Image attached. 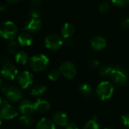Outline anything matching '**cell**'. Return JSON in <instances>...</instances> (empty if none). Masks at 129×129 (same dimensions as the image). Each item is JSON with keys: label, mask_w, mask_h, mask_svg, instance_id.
Here are the masks:
<instances>
[{"label": "cell", "mask_w": 129, "mask_h": 129, "mask_svg": "<svg viewBox=\"0 0 129 129\" xmlns=\"http://www.w3.org/2000/svg\"><path fill=\"white\" fill-rule=\"evenodd\" d=\"M18 29L16 24L10 20L4 21L0 26V34L5 39L13 40L17 35Z\"/></svg>", "instance_id": "6da1fadb"}, {"label": "cell", "mask_w": 129, "mask_h": 129, "mask_svg": "<svg viewBox=\"0 0 129 129\" xmlns=\"http://www.w3.org/2000/svg\"><path fill=\"white\" fill-rule=\"evenodd\" d=\"M49 64V59L45 54H36L33 56L29 60V66L35 72L45 70Z\"/></svg>", "instance_id": "7a4b0ae2"}, {"label": "cell", "mask_w": 129, "mask_h": 129, "mask_svg": "<svg viewBox=\"0 0 129 129\" xmlns=\"http://www.w3.org/2000/svg\"><path fill=\"white\" fill-rule=\"evenodd\" d=\"M113 85L109 82H101L97 88V94L101 101L109 100L113 94Z\"/></svg>", "instance_id": "3957f363"}, {"label": "cell", "mask_w": 129, "mask_h": 129, "mask_svg": "<svg viewBox=\"0 0 129 129\" xmlns=\"http://www.w3.org/2000/svg\"><path fill=\"white\" fill-rule=\"evenodd\" d=\"M110 77L117 85H125L127 82V72L122 67H115L112 69Z\"/></svg>", "instance_id": "277c9868"}, {"label": "cell", "mask_w": 129, "mask_h": 129, "mask_svg": "<svg viewBox=\"0 0 129 129\" xmlns=\"http://www.w3.org/2000/svg\"><path fill=\"white\" fill-rule=\"evenodd\" d=\"M63 44L62 38L57 34H49L45 38V47L51 51H56L61 48Z\"/></svg>", "instance_id": "5b68a950"}, {"label": "cell", "mask_w": 129, "mask_h": 129, "mask_svg": "<svg viewBox=\"0 0 129 129\" xmlns=\"http://www.w3.org/2000/svg\"><path fill=\"white\" fill-rule=\"evenodd\" d=\"M18 114L17 110L9 104L5 100L1 101V118L5 119H11Z\"/></svg>", "instance_id": "8992f818"}, {"label": "cell", "mask_w": 129, "mask_h": 129, "mask_svg": "<svg viewBox=\"0 0 129 129\" xmlns=\"http://www.w3.org/2000/svg\"><path fill=\"white\" fill-rule=\"evenodd\" d=\"M59 70H60V73L64 77H66L69 79H73L76 76V73H77V70H76L75 65L70 61L63 62L60 65Z\"/></svg>", "instance_id": "52a82bcc"}, {"label": "cell", "mask_w": 129, "mask_h": 129, "mask_svg": "<svg viewBox=\"0 0 129 129\" xmlns=\"http://www.w3.org/2000/svg\"><path fill=\"white\" fill-rule=\"evenodd\" d=\"M2 76L7 80H13L17 76L18 70L17 67L10 63H6L3 65L1 71Z\"/></svg>", "instance_id": "ba28073f"}, {"label": "cell", "mask_w": 129, "mask_h": 129, "mask_svg": "<svg viewBox=\"0 0 129 129\" xmlns=\"http://www.w3.org/2000/svg\"><path fill=\"white\" fill-rule=\"evenodd\" d=\"M17 82L22 88H27L33 82V76L29 71H23L17 76Z\"/></svg>", "instance_id": "9c48e42d"}, {"label": "cell", "mask_w": 129, "mask_h": 129, "mask_svg": "<svg viewBox=\"0 0 129 129\" xmlns=\"http://www.w3.org/2000/svg\"><path fill=\"white\" fill-rule=\"evenodd\" d=\"M42 26V21L39 18H33L30 17L25 23L23 29L28 32L36 33L41 29Z\"/></svg>", "instance_id": "30bf717a"}, {"label": "cell", "mask_w": 129, "mask_h": 129, "mask_svg": "<svg viewBox=\"0 0 129 129\" xmlns=\"http://www.w3.org/2000/svg\"><path fill=\"white\" fill-rule=\"evenodd\" d=\"M5 94H6L7 98L10 101L14 102V103L18 102L23 98V93L21 90L14 86L10 87L8 89V91L5 92Z\"/></svg>", "instance_id": "8fae6325"}, {"label": "cell", "mask_w": 129, "mask_h": 129, "mask_svg": "<svg viewBox=\"0 0 129 129\" xmlns=\"http://www.w3.org/2000/svg\"><path fill=\"white\" fill-rule=\"evenodd\" d=\"M18 110L23 115H31L35 111L33 104L28 100L22 101L20 103L18 106Z\"/></svg>", "instance_id": "7c38bea8"}, {"label": "cell", "mask_w": 129, "mask_h": 129, "mask_svg": "<svg viewBox=\"0 0 129 129\" xmlns=\"http://www.w3.org/2000/svg\"><path fill=\"white\" fill-rule=\"evenodd\" d=\"M34 110L39 113H45L50 110V104L45 100L38 99L33 103Z\"/></svg>", "instance_id": "4fadbf2b"}, {"label": "cell", "mask_w": 129, "mask_h": 129, "mask_svg": "<svg viewBox=\"0 0 129 129\" xmlns=\"http://www.w3.org/2000/svg\"><path fill=\"white\" fill-rule=\"evenodd\" d=\"M90 44H91V47L92 48V49L95 51H101L106 47L107 42L104 37L101 36H94L91 40Z\"/></svg>", "instance_id": "5bb4252c"}, {"label": "cell", "mask_w": 129, "mask_h": 129, "mask_svg": "<svg viewBox=\"0 0 129 129\" xmlns=\"http://www.w3.org/2000/svg\"><path fill=\"white\" fill-rule=\"evenodd\" d=\"M54 122L60 126H67L68 125V116L66 113L58 111L53 116Z\"/></svg>", "instance_id": "9a60e30c"}, {"label": "cell", "mask_w": 129, "mask_h": 129, "mask_svg": "<svg viewBox=\"0 0 129 129\" xmlns=\"http://www.w3.org/2000/svg\"><path fill=\"white\" fill-rule=\"evenodd\" d=\"M74 26H73V24H71L70 23H64L60 29V33L63 38L67 39H70L74 33Z\"/></svg>", "instance_id": "2e32d148"}, {"label": "cell", "mask_w": 129, "mask_h": 129, "mask_svg": "<svg viewBox=\"0 0 129 129\" xmlns=\"http://www.w3.org/2000/svg\"><path fill=\"white\" fill-rule=\"evenodd\" d=\"M17 41L21 46H29L33 43V37L29 33L24 32L18 36Z\"/></svg>", "instance_id": "e0dca14e"}, {"label": "cell", "mask_w": 129, "mask_h": 129, "mask_svg": "<svg viewBox=\"0 0 129 129\" xmlns=\"http://www.w3.org/2000/svg\"><path fill=\"white\" fill-rule=\"evenodd\" d=\"M54 123L49 119L42 118L37 124L36 129H55Z\"/></svg>", "instance_id": "ac0fdd59"}, {"label": "cell", "mask_w": 129, "mask_h": 129, "mask_svg": "<svg viewBox=\"0 0 129 129\" xmlns=\"http://www.w3.org/2000/svg\"><path fill=\"white\" fill-rule=\"evenodd\" d=\"M15 61L20 65H25L28 61V55L25 51H20L16 53Z\"/></svg>", "instance_id": "d6986e66"}, {"label": "cell", "mask_w": 129, "mask_h": 129, "mask_svg": "<svg viewBox=\"0 0 129 129\" xmlns=\"http://www.w3.org/2000/svg\"><path fill=\"white\" fill-rule=\"evenodd\" d=\"M47 90V87L43 84H36L32 88L31 94L33 96H39L43 94Z\"/></svg>", "instance_id": "ffe728a7"}, {"label": "cell", "mask_w": 129, "mask_h": 129, "mask_svg": "<svg viewBox=\"0 0 129 129\" xmlns=\"http://www.w3.org/2000/svg\"><path fill=\"white\" fill-rule=\"evenodd\" d=\"M79 91L80 93L85 96V97H90L92 93H93V89L92 88L88 85V84H82L79 87Z\"/></svg>", "instance_id": "44dd1931"}, {"label": "cell", "mask_w": 129, "mask_h": 129, "mask_svg": "<svg viewBox=\"0 0 129 129\" xmlns=\"http://www.w3.org/2000/svg\"><path fill=\"white\" fill-rule=\"evenodd\" d=\"M19 122L21 125L24 127H29L33 125V119L29 115H23L19 118Z\"/></svg>", "instance_id": "7402d4cb"}, {"label": "cell", "mask_w": 129, "mask_h": 129, "mask_svg": "<svg viewBox=\"0 0 129 129\" xmlns=\"http://www.w3.org/2000/svg\"><path fill=\"white\" fill-rule=\"evenodd\" d=\"M18 42H17L16 41H14V39L13 40H11L8 45H7V50L11 53V54H14L17 51V48H18Z\"/></svg>", "instance_id": "603a6c76"}, {"label": "cell", "mask_w": 129, "mask_h": 129, "mask_svg": "<svg viewBox=\"0 0 129 129\" xmlns=\"http://www.w3.org/2000/svg\"><path fill=\"white\" fill-rule=\"evenodd\" d=\"M60 70H51L49 74H48V79L51 81H57L59 78H60Z\"/></svg>", "instance_id": "cb8c5ba5"}, {"label": "cell", "mask_w": 129, "mask_h": 129, "mask_svg": "<svg viewBox=\"0 0 129 129\" xmlns=\"http://www.w3.org/2000/svg\"><path fill=\"white\" fill-rule=\"evenodd\" d=\"M110 8V2L107 0H104L103 1L101 5H100V7H99V9L101 12L103 13H105V12H107Z\"/></svg>", "instance_id": "d4e9b609"}, {"label": "cell", "mask_w": 129, "mask_h": 129, "mask_svg": "<svg viewBox=\"0 0 129 129\" xmlns=\"http://www.w3.org/2000/svg\"><path fill=\"white\" fill-rule=\"evenodd\" d=\"M83 129H99V125L96 120L91 119L85 124Z\"/></svg>", "instance_id": "484cf974"}, {"label": "cell", "mask_w": 129, "mask_h": 129, "mask_svg": "<svg viewBox=\"0 0 129 129\" xmlns=\"http://www.w3.org/2000/svg\"><path fill=\"white\" fill-rule=\"evenodd\" d=\"M112 67H107V66H105V67H103L100 69L99 70V74L100 76H107L108 75H110L111 73V71H112Z\"/></svg>", "instance_id": "4316f807"}, {"label": "cell", "mask_w": 129, "mask_h": 129, "mask_svg": "<svg viewBox=\"0 0 129 129\" xmlns=\"http://www.w3.org/2000/svg\"><path fill=\"white\" fill-rule=\"evenodd\" d=\"M112 2L118 7L124 8L129 5V0H112Z\"/></svg>", "instance_id": "83f0119b"}, {"label": "cell", "mask_w": 129, "mask_h": 129, "mask_svg": "<svg viewBox=\"0 0 129 129\" xmlns=\"http://www.w3.org/2000/svg\"><path fill=\"white\" fill-rule=\"evenodd\" d=\"M30 16L33 18H39L40 17V11L38 8L34 7L30 11Z\"/></svg>", "instance_id": "f1b7e54d"}, {"label": "cell", "mask_w": 129, "mask_h": 129, "mask_svg": "<svg viewBox=\"0 0 129 129\" xmlns=\"http://www.w3.org/2000/svg\"><path fill=\"white\" fill-rule=\"evenodd\" d=\"M122 121L124 125L129 128V113H126L122 116Z\"/></svg>", "instance_id": "f546056e"}, {"label": "cell", "mask_w": 129, "mask_h": 129, "mask_svg": "<svg viewBox=\"0 0 129 129\" xmlns=\"http://www.w3.org/2000/svg\"><path fill=\"white\" fill-rule=\"evenodd\" d=\"M99 66V61L98 60H91L90 63H89V68L91 70H94L96 68H98Z\"/></svg>", "instance_id": "4dcf8cb0"}, {"label": "cell", "mask_w": 129, "mask_h": 129, "mask_svg": "<svg viewBox=\"0 0 129 129\" xmlns=\"http://www.w3.org/2000/svg\"><path fill=\"white\" fill-rule=\"evenodd\" d=\"M122 25L124 28L125 29H128L129 28V17H125L122 22Z\"/></svg>", "instance_id": "1f68e13d"}, {"label": "cell", "mask_w": 129, "mask_h": 129, "mask_svg": "<svg viewBox=\"0 0 129 129\" xmlns=\"http://www.w3.org/2000/svg\"><path fill=\"white\" fill-rule=\"evenodd\" d=\"M66 129H79L78 125L74 122L68 123V125L66 126Z\"/></svg>", "instance_id": "d6a6232c"}, {"label": "cell", "mask_w": 129, "mask_h": 129, "mask_svg": "<svg viewBox=\"0 0 129 129\" xmlns=\"http://www.w3.org/2000/svg\"><path fill=\"white\" fill-rule=\"evenodd\" d=\"M29 2H30V3H31L33 6H35V7L37 8V6L39 5L42 3V0H29Z\"/></svg>", "instance_id": "836d02e7"}, {"label": "cell", "mask_w": 129, "mask_h": 129, "mask_svg": "<svg viewBox=\"0 0 129 129\" xmlns=\"http://www.w3.org/2000/svg\"><path fill=\"white\" fill-rule=\"evenodd\" d=\"M66 45L67 46H73V40L70 39H67V42H66Z\"/></svg>", "instance_id": "e575fe53"}, {"label": "cell", "mask_w": 129, "mask_h": 129, "mask_svg": "<svg viewBox=\"0 0 129 129\" xmlns=\"http://www.w3.org/2000/svg\"><path fill=\"white\" fill-rule=\"evenodd\" d=\"M20 1V0H8V3H10V4H16V3L19 2Z\"/></svg>", "instance_id": "d590c367"}, {"label": "cell", "mask_w": 129, "mask_h": 129, "mask_svg": "<svg viewBox=\"0 0 129 129\" xmlns=\"http://www.w3.org/2000/svg\"><path fill=\"white\" fill-rule=\"evenodd\" d=\"M105 129H112V128H105Z\"/></svg>", "instance_id": "8d00e7d4"}]
</instances>
